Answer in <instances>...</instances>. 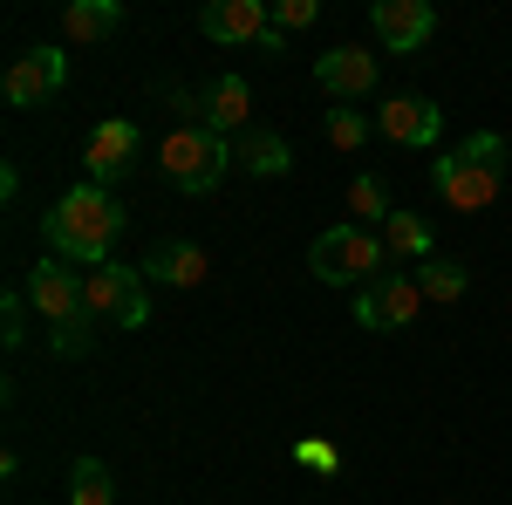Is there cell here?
Instances as JSON below:
<instances>
[{
    "label": "cell",
    "mask_w": 512,
    "mask_h": 505,
    "mask_svg": "<svg viewBox=\"0 0 512 505\" xmlns=\"http://www.w3.org/2000/svg\"><path fill=\"white\" fill-rule=\"evenodd\" d=\"M294 465H308V471H335V465H342V451H335V444H321V437H301V444H294Z\"/></svg>",
    "instance_id": "d4e9b609"
},
{
    "label": "cell",
    "mask_w": 512,
    "mask_h": 505,
    "mask_svg": "<svg viewBox=\"0 0 512 505\" xmlns=\"http://www.w3.org/2000/svg\"><path fill=\"white\" fill-rule=\"evenodd\" d=\"M321 0H274V28L287 35V28H315Z\"/></svg>",
    "instance_id": "cb8c5ba5"
},
{
    "label": "cell",
    "mask_w": 512,
    "mask_h": 505,
    "mask_svg": "<svg viewBox=\"0 0 512 505\" xmlns=\"http://www.w3.org/2000/svg\"><path fill=\"white\" fill-rule=\"evenodd\" d=\"M328 144L335 151H362L369 144V117L362 110H328Z\"/></svg>",
    "instance_id": "7402d4cb"
},
{
    "label": "cell",
    "mask_w": 512,
    "mask_h": 505,
    "mask_svg": "<svg viewBox=\"0 0 512 505\" xmlns=\"http://www.w3.org/2000/svg\"><path fill=\"white\" fill-rule=\"evenodd\" d=\"M69 505H117V485H110V465L103 458H76V471H69Z\"/></svg>",
    "instance_id": "ffe728a7"
},
{
    "label": "cell",
    "mask_w": 512,
    "mask_h": 505,
    "mask_svg": "<svg viewBox=\"0 0 512 505\" xmlns=\"http://www.w3.org/2000/svg\"><path fill=\"white\" fill-rule=\"evenodd\" d=\"M376 137H390L396 151H437V137H444V110L424 103V96H390V103L376 110Z\"/></svg>",
    "instance_id": "7c38bea8"
},
{
    "label": "cell",
    "mask_w": 512,
    "mask_h": 505,
    "mask_svg": "<svg viewBox=\"0 0 512 505\" xmlns=\"http://www.w3.org/2000/svg\"><path fill=\"white\" fill-rule=\"evenodd\" d=\"M21 287H28V308L55 328V335H48V349L69 355V362L89 355V342H96V314L82 308V273H69V260H55V253H48V260H35V273H28Z\"/></svg>",
    "instance_id": "3957f363"
},
{
    "label": "cell",
    "mask_w": 512,
    "mask_h": 505,
    "mask_svg": "<svg viewBox=\"0 0 512 505\" xmlns=\"http://www.w3.org/2000/svg\"><path fill=\"white\" fill-rule=\"evenodd\" d=\"M205 273H212V260H205L198 239H164V246H151V260H144V280H164V287H198Z\"/></svg>",
    "instance_id": "9a60e30c"
},
{
    "label": "cell",
    "mask_w": 512,
    "mask_h": 505,
    "mask_svg": "<svg viewBox=\"0 0 512 505\" xmlns=\"http://www.w3.org/2000/svg\"><path fill=\"white\" fill-rule=\"evenodd\" d=\"M82 164H89V185H123L137 164H144V123L137 117H103L82 144Z\"/></svg>",
    "instance_id": "ba28073f"
},
{
    "label": "cell",
    "mask_w": 512,
    "mask_h": 505,
    "mask_svg": "<svg viewBox=\"0 0 512 505\" xmlns=\"http://www.w3.org/2000/svg\"><path fill=\"white\" fill-rule=\"evenodd\" d=\"M123 28V0H69L62 7V35L69 41H110Z\"/></svg>",
    "instance_id": "e0dca14e"
},
{
    "label": "cell",
    "mask_w": 512,
    "mask_h": 505,
    "mask_svg": "<svg viewBox=\"0 0 512 505\" xmlns=\"http://www.w3.org/2000/svg\"><path fill=\"white\" fill-rule=\"evenodd\" d=\"M315 82L335 96V103H355V96H369V89H376V55H369V48H355V41H342V48L315 55Z\"/></svg>",
    "instance_id": "5bb4252c"
},
{
    "label": "cell",
    "mask_w": 512,
    "mask_h": 505,
    "mask_svg": "<svg viewBox=\"0 0 512 505\" xmlns=\"http://www.w3.org/2000/svg\"><path fill=\"white\" fill-rule=\"evenodd\" d=\"M62 82H69V55H62V48H28V55L7 62L0 96H7V110H41Z\"/></svg>",
    "instance_id": "30bf717a"
},
{
    "label": "cell",
    "mask_w": 512,
    "mask_h": 505,
    "mask_svg": "<svg viewBox=\"0 0 512 505\" xmlns=\"http://www.w3.org/2000/svg\"><path fill=\"white\" fill-rule=\"evenodd\" d=\"M21 308H28V287H7V301H0V342H7V349H21V342H28Z\"/></svg>",
    "instance_id": "603a6c76"
},
{
    "label": "cell",
    "mask_w": 512,
    "mask_h": 505,
    "mask_svg": "<svg viewBox=\"0 0 512 505\" xmlns=\"http://www.w3.org/2000/svg\"><path fill=\"white\" fill-rule=\"evenodd\" d=\"M417 314H424L417 273H383V280H369V287L355 294V321H362L369 335H396V328H410Z\"/></svg>",
    "instance_id": "9c48e42d"
},
{
    "label": "cell",
    "mask_w": 512,
    "mask_h": 505,
    "mask_svg": "<svg viewBox=\"0 0 512 505\" xmlns=\"http://www.w3.org/2000/svg\"><path fill=\"white\" fill-rule=\"evenodd\" d=\"M158 171L171 192L185 198H205L219 192V178L233 171V137H219V130H205V123H178V130H164L158 137Z\"/></svg>",
    "instance_id": "277c9868"
},
{
    "label": "cell",
    "mask_w": 512,
    "mask_h": 505,
    "mask_svg": "<svg viewBox=\"0 0 512 505\" xmlns=\"http://www.w3.org/2000/svg\"><path fill=\"white\" fill-rule=\"evenodd\" d=\"M383 246H390V260H410V267H424L431 260V219L424 212H390L383 219Z\"/></svg>",
    "instance_id": "ac0fdd59"
},
{
    "label": "cell",
    "mask_w": 512,
    "mask_h": 505,
    "mask_svg": "<svg viewBox=\"0 0 512 505\" xmlns=\"http://www.w3.org/2000/svg\"><path fill=\"white\" fill-rule=\"evenodd\" d=\"M198 28H205V41H219V48H260V55H287V35L274 28V7H267V0H205Z\"/></svg>",
    "instance_id": "52a82bcc"
},
{
    "label": "cell",
    "mask_w": 512,
    "mask_h": 505,
    "mask_svg": "<svg viewBox=\"0 0 512 505\" xmlns=\"http://www.w3.org/2000/svg\"><path fill=\"white\" fill-rule=\"evenodd\" d=\"M308 267H315L321 287H369V280H383V273H390V246H383V233H369V226L342 219V226L315 233Z\"/></svg>",
    "instance_id": "5b68a950"
},
{
    "label": "cell",
    "mask_w": 512,
    "mask_h": 505,
    "mask_svg": "<svg viewBox=\"0 0 512 505\" xmlns=\"http://www.w3.org/2000/svg\"><path fill=\"white\" fill-rule=\"evenodd\" d=\"M369 35L383 41L390 55H417L437 35V7L431 0H376L369 7Z\"/></svg>",
    "instance_id": "8fae6325"
},
{
    "label": "cell",
    "mask_w": 512,
    "mask_h": 505,
    "mask_svg": "<svg viewBox=\"0 0 512 505\" xmlns=\"http://www.w3.org/2000/svg\"><path fill=\"white\" fill-rule=\"evenodd\" d=\"M82 308L96 314V321H117V328H144V321H151L144 267H123V260L89 267V273H82Z\"/></svg>",
    "instance_id": "8992f818"
},
{
    "label": "cell",
    "mask_w": 512,
    "mask_h": 505,
    "mask_svg": "<svg viewBox=\"0 0 512 505\" xmlns=\"http://www.w3.org/2000/svg\"><path fill=\"white\" fill-rule=\"evenodd\" d=\"M506 157H512V144L499 130H472L458 151H437V164H431L437 198L451 212H485L492 198L506 192Z\"/></svg>",
    "instance_id": "7a4b0ae2"
},
{
    "label": "cell",
    "mask_w": 512,
    "mask_h": 505,
    "mask_svg": "<svg viewBox=\"0 0 512 505\" xmlns=\"http://www.w3.org/2000/svg\"><path fill=\"white\" fill-rule=\"evenodd\" d=\"M123 226H130L123 198L82 178L76 192H62L55 205H48V219H41V246H48L55 260H69V267H103L110 246L123 239Z\"/></svg>",
    "instance_id": "6da1fadb"
},
{
    "label": "cell",
    "mask_w": 512,
    "mask_h": 505,
    "mask_svg": "<svg viewBox=\"0 0 512 505\" xmlns=\"http://www.w3.org/2000/svg\"><path fill=\"white\" fill-rule=\"evenodd\" d=\"M205 130H219V137H246L253 130V82L246 76H212L198 89V117Z\"/></svg>",
    "instance_id": "4fadbf2b"
},
{
    "label": "cell",
    "mask_w": 512,
    "mask_h": 505,
    "mask_svg": "<svg viewBox=\"0 0 512 505\" xmlns=\"http://www.w3.org/2000/svg\"><path fill=\"white\" fill-rule=\"evenodd\" d=\"M349 212H355V219H369V233H383V219L396 212L390 185H383V178H355V185H349Z\"/></svg>",
    "instance_id": "44dd1931"
},
{
    "label": "cell",
    "mask_w": 512,
    "mask_h": 505,
    "mask_svg": "<svg viewBox=\"0 0 512 505\" xmlns=\"http://www.w3.org/2000/svg\"><path fill=\"white\" fill-rule=\"evenodd\" d=\"M417 287H424V301H437V308H458L472 294V273L458 267V260H424L417 267Z\"/></svg>",
    "instance_id": "d6986e66"
},
{
    "label": "cell",
    "mask_w": 512,
    "mask_h": 505,
    "mask_svg": "<svg viewBox=\"0 0 512 505\" xmlns=\"http://www.w3.org/2000/svg\"><path fill=\"white\" fill-rule=\"evenodd\" d=\"M233 164H239V171H253V178H287V171H294V151H287L280 130L253 123L246 137H233Z\"/></svg>",
    "instance_id": "2e32d148"
}]
</instances>
